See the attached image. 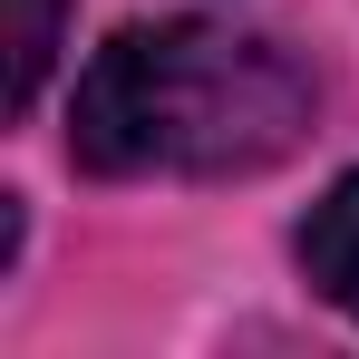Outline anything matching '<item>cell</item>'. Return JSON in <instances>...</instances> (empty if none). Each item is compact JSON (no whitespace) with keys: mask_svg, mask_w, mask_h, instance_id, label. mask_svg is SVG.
Instances as JSON below:
<instances>
[{"mask_svg":"<svg viewBox=\"0 0 359 359\" xmlns=\"http://www.w3.org/2000/svg\"><path fill=\"white\" fill-rule=\"evenodd\" d=\"M320 126V78L301 49L233 29V20H156L117 29L78 68L68 97V156L88 175H262Z\"/></svg>","mask_w":359,"mask_h":359,"instance_id":"obj_1","label":"cell"},{"mask_svg":"<svg viewBox=\"0 0 359 359\" xmlns=\"http://www.w3.org/2000/svg\"><path fill=\"white\" fill-rule=\"evenodd\" d=\"M292 252H301V282L330 301L340 320H359V175H340L311 214H301Z\"/></svg>","mask_w":359,"mask_h":359,"instance_id":"obj_2","label":"cell"},{"mask_svg":"<svg viewBox=\"0 0 359 359\" xmlns=\"http://www.w3.org/2000/svg\"><path fill=\"white\" fill-rule=\"evenodd\" d=\"M59 29H68V0H20V29H10V117L39 107V88L59 68Z\"/></svg>","mask_w":359,"mask_h":359,"instance_id":"obj_3","label":"cell"}]
</instances>
